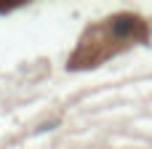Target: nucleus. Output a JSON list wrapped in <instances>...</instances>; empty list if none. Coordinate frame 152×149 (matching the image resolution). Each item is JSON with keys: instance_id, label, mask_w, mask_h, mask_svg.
I'll use <instances>...</instances> for the list:
<instances>
[{"instance_id": "obj_1", "label": "nucleus", "mask_w": 152, "mask_h": 149, "mask_svg": "<svg viewBox=\"0 0 152 149\" xmlns=\"http://www.w3.org/2000/svg\"><path fill=\"white\" fill-rule=\"evenodd\" d=\"M112 29H115L118 35H126L128 29H134V19H131V16H120V19L112 21Z\"/></svg>"}]
</instances>
